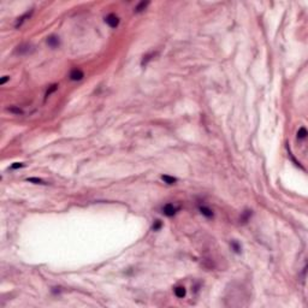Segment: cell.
I'll list each match as a JSON object with an SVG mask.
<instances>
[{"label":"cell","instance_id":"3","mask_svg":"<svg viewBox=\"0 0 308 308\" xmlns=\"http://www.w3.org/2000/svg\"><path fill=\"white\" fill-rule=\"evenodd\" d=\"M84 77V74L81 69H72L69 74V78L71 79V81H81V79Z\"/></svg>","mask_w":308,"mask_h":308},{"label":"cell","instance_id":"8","mask_svg":"<svg viewBox=\"0 0 308 308\" xmlns=\"http://www.w3.org/2000/svg\"><path fill=\"white\" fill-rule=\"evenodd\" d=\"M161 179L164 181V183H166V184H169V186H172V184H175L176 182H177V178H175V177H172V176H169V175H163V176H161Z\"/></svg>","mask_w":308,"mask_h":308},{"label":"cell","instance_id":"15","mask_svg":"<svg viewBox=\"0 0 308 308\" xmlns=\"http://www.w3.org/2000/svg\"><path fill=\"white\" fill-rule=\"evenodd\" d=\"M27 181H28V182H31V183H35V184H46L42 179L36 178V177H30V178H28Z\"/></svg>","mask_w":308,"mask_h":308},{"label":"cell","instance_id":"17","mask_svg":"<svg viewBox=\"0 0 308 308\" xmlns=\"http://www.w3.org/2000/svg\"><path fill=\"white\" fill-rule=\"evenodd\" d=\"M161 226H163V223L160 220H155L153 226H152V229H153V231H159L161 229Z\"/></svg>","mask_w":308,"mask_h":308},{"label":"cell","instance_id":"18","mask_svg":"<svg viewBox=\"0 0 308 308\" xmlns=\"http://www.w3.org/2000/svg\"><path fill=\"white\" fill-rule=\"evenodd\" d=\"M153 55H154V53H152V54H147L146 57H143V60H142V66H144V65H146L148 62H149V60L152 59L151 57H153Z\"/></svg>","mask_w":308,"mask_h":308},{"label":"cell","instance_id":"9","mask_svg":"<svg viewBox=\"0 0 308 308\" xmlns=\"http://www.w3.org/2000/svg\"><path fill=\"white\" fill-rule=\"evenodd\" d=\"M30 45H22V46L18 47L17 50V53L18 54H25V53H29L30 52Z\"/></svg>","mask_w":308,"mask_h":308},{"label":"cell","instance_id":"20","mask_svg":"<svg viewBox=\"0 0 308 308\" xmlns=\"http://www.w3.org/2000/svg\"><path fill=\"white\" fill-rule=\"evenodd\" d=\"M8 79H10V77H8V76H4L1 79H0V84H1V86H3V84H5V83L8 81Z\"/></svg>","mask_w":308,"mask_h":308},{"label":"cell","instance_id":"7","mask_svg":"<svg viewBox=\"0 0 308 308\" xmlns=\"http://www.w3.org/2000/svg\"><path fill=\"white\" fill-rule=\"evenodd\" d=\"M175 295L177 296L178 299H183L184 296L187 295V290L184 287H176L175 288Z\"/></svg>","mask_w":308,"mask_h":308},{"label":"cell","instance_id":"16","mask_svg":"<svg viewBox=\"0 0 308 308\" xmlns=\"http://www.w3.org/2000/svg\"><path fill=\"white\" fill-rule=\"evenodd\" d=\"M7 110H8L11 113H15V115H22V113H23V110H21L19 107H15V106L8 107Z\"/></svg>","mask_w":308,"mask_h":308},{"label":"cell","instance_id":"6","mask_svg":"<svg viewBox=\"0 0 308 308\" xmlns=\"http://www.w3.org/2000/svg\"><path fill=\"white\" fill-rule=\"evenodd\" d=\"M47 43H48V46L50 47H52V48H55V47H58L59 46V38L58 36H54V35H52V36H50L48 39H47Z\"/></svg>","mask_w":308,"mask_h":308},{"label":"cell","instance_id":"4","mask_svg":"<svg viewBox=\"0 0 308 308\" xmlns=\"http://www.w3.org/2000/svg\"><path fill=\"white\" fill-rule=\"evenodd\" d=\"M199 211H200V213L202 214V215H205L206 217V218H213V211L210 208V207H207V206H199Z\"/></svg>","mask_w":308,"mask_h":308},{"label":"cell","instance_id":"11","mask_svg":"<svg viewBox=\"0 0 308 308\" xmlns=\"http://www.w3.org/2000/svg\"><path fill=\"white\" fill-rule=\"evenodd\" d=\"M307 135H308V132H307L306 128H304V127H301V128L299 129V131H297V139H299V140H304V139L307 137Z\"/></svg>","mask_w":308,"mask_h":308},{"label":"cell","instance_id":"12","mask_svg":"<svg viewBox=\"0 0 308 308\" xmlns=\"http://www.w3.org/2000/svg\"><path fill=\"white\" fill-rule=\"evenodd\" d=\"M250 217H252V211H249V210L244 211V212L242 213V215H241V222H243V223H247V222L249 220V218H250Z\"/></svg>","mask_w":308,"mask_h":308},{"label":"cell","instance_id":"13","mask_svg":"<svg viewBox=\"0 0 308 308\" xmlns=\"http://www.w3.org/2000/svg\"><path fill=\"white\" fill-rule=\"evenodd\" d=\"M231 248H232V250H234L236 254L241 253V246H239V243H238L237 241H232V242H231Z\"/></svg>","mask_w":308,"mask_h":308},{"label":"cell","instance_id":"19","mask_svg":"<svg viewBox=\"0 0 308 308\" xmlns=\"http://www.w3.org/2000/svg\"><path fill=\"white\" fill-rule=\"evenodd\" d=\"M23 166H24V164H22V163H15V164L11 165V169L15 170V169H19V167H23Z\"/></svg>","mask_w":308,"mask_h":308},{"label":"cell","instance_id":"14","mask_svg":"<svg viewBox=\"0 0 308 308\" xmlns=\"http://www.w3.org/2000/svg\"><path fill=\"white\" fill-rule=\"evenodd\" d=\"M57 89H58V84H52V86H51V87H50V88L47 89V92H46V95H45V96H46V98H48V96H50L51 94H53V93L55 92Z\"/></svg>","mask_w":308,"mask_h":308},{"label":"cell","instance_id":"10","mask_svg":"<svg viewBox=\"0 0 308 308\" xmlns=\"http://www.w3.org/2000/svg\"><path fill=\"white\" fill-rule=\"evenodd\" d=\"M148 5H149V1H141V3H140L137 6L135 7V12H136V13L142 12V11H143V10H144V8H146Z\"/></svg>","mask_w":308,"mask_h":308},{"label":"cell","instance_id":"2","mask_svg":"<svg viewBox=\"0 0 308 308\" xmlns=\"http://www.w3.org/2000/svg\"><path fill=\"white\" fill-rule=\"evenodd\" d=\"M105 22H106V24L111 28H117L118 24H119V18L118 16H116L115 13H110L106 18H105Z\"/></svg>","mask_w":308,"mask_h":308},{"label":"cell","instance_id":"1","mask_svg":"<svg viewBox=\"0 0 308 308\" xmlns=\"http://www.w3.org/2000/svg\"><path fill=\"white\" fill-rule=\"evenodd\" d=\"M179 210H181V206L179 205H175V203H166L161 208L163 214L166 217H173Z\"/></svg>","mask_w":308,"mask_h":308},{"label":"cell","instance_id":"5","mask_svg":"<svg viewBox=\"0 0 308 308\" xmlns=\"http://www.w3.org/2000/svg\"><path fill=\"white\" fill-rule=\"evenodd\" d=\"M31 15H33V10L30 11V12H27V13H24V15L22 16V17H19V18L17 19V22H16L15 27H16V28H19V27H21L22 24H23L27 19H29V18H30V16H31Z\"/></svg>","mask_w":308,"mask_h":308}]
</instances>
